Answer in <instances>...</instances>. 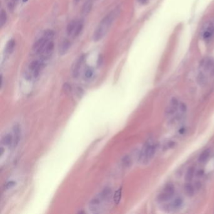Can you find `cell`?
I'll return each instance as SVG.
<instances>
[{
  "mask_svg": "<svg viewBox=\"0 0 214 214\" xmlns=\"http://www.w3.org/2000/svg\"><path fill=\"white\" fill-rule=\"evenodd\" d=\"M116 13H117L116 10V12L114 11V12L109 13L100 21L93 35V39L95 42L101 40L105 34H106L114 20L116 15L117 14Z\"/></svg>",
  "mask_w": 214,
  "mask_h": 214,
  "instance_id": "cell-1",
  "label": "cell"
},
{
  "mask_svg": "<svg viewBox=\"0 0 214 214\" xmlns=\"http://www.w3.org/2000/svg\"><path fill=\"white\" fill-rule=\"evenodd\" d=\"M112 191L110 188H106L89 203V208L94 213H99L103 208L105 202H107L111 196Z\"/></svg>",
  "mask_w": 214,
  "mask_h": 214,
  "instance_id": "cell-2",
  "label": "cell"
},
{
  "mask_svg": "<svg viewBox=\"0 0 214 214\" xmlns=\"http://www.w3.org/2000/svg\"><path fill=\"white\" fill-rule=\"evenodd\" d=\"M156 151V145L151 142H147L142 148L140 155V160L146 164L152 160Z\"/></svg>",
  "mask_w": 214,
  "mask_h": 214,
  "instance_id": "cell-3",
  "label": "cell"
},
{
  "mask_svg": "<svg viewBox=\"0 0 214 214\" xmlns=\"http://www.w3.org/2000/svg\"><path fill=\"white\" fill-rule=\"evenodd\" d=\"M175 186L173 183H168L163 190L158 195L156 200L160 203L167 202L173 197L175 194Z\"/></svg>",
  "mask_w": 214,
  "mask_h": 214,
  "instance_id": "cell-4",
  "label": "cell"
},
{
  "mask_svg": "<svg viewBox=\"0 0 214 214\" xmlns=\"http://www.w3.org/2000/svg\"><path fill=\"white\" fill-rule=\"evenodd\" d=\"M54 48V44L53 42L50 41V42L47 43L46 47H45L43 52L41 53L42 57H41L40 60H42V61H43L44 62H45L47 61H48V60L49 59L50 57H51L52 53H53Z\"/></svg>",
  "mask_w": 214,
  "mask_h": 214,
  "instance_id": "cell-5",
  "label": "cell"
},
{
  "mask_svg": "<svg viewBox=\"0 0 214 214\" xmlns=\"http://www.w3.org/2000/svg\"><path fill=\"white\" fill-rule=\"evenodd\" d=\"M48 42L49 41L47 40L45 37H42L35 42L33 45V50L36 54H41Z\"/></svg>",
  "mask_w": 214,
  "mask_h": 214,
  "instance_id": "cell-6",
  "label": "cell"
},
{
  "mask_svg": "<svg viewBox=\"0 0 214 214\" xmlns=\"http://www.w3.org/2000/svg\"><path fill=\"white\" fill-rule=\"evenodd\" d=\"M179 104V101L176 97H172L170 105H169V106L167 107L166 110H165V115L170 116L174 114L178 108Z\"/></svg>",
  "mask_w": 214,
  "mask_h": 214,
  "instance_id": "cell-7",
  "label": "cell"
},
{
  "mask_svg": "<svg viewBox=\"0 0 214 214\" xmlns=\"http://www.w3.org/2000/svg\"><path fill=\"white\" fill-rule=\"evenodd\" d=\"M84 61V56L82 55L78 58L77 61L75 62L74 64L72 67V74L74 77H77L79 74V70L81 67V65Z\"/></svg>",
  "mask_w": 214,
  "mask_h": 214,
  "instance_id": "cell-8",
  "label": "cell"
},
{
  "mask_svg": "<svg viewBox=\"0 0 214 214\" xmlns=\"http://www.w3.org/2000/svg\"><path fill=\"white\" fill-rule=\"evenodd\" d=\"M214 34V25L208 24L202 33V37L204 40L210 39Z\"/></svg>",
  "mask_w": 214,
  "mask_h": 214,
  "instance_id": "cell-9",
  "label": "cell"
},
{
  "mask_svg": "<svg viewBox=\"0 0 214 214\" xmlns=\"http://www.w3.org/2000/svg\"><path fill=\"white\" fill-rule=\"evenodd\" d=\"M70 47V43L68 40H63L61 42V43L60 44V46H59V49H58L59 54L61 55H65L67 53V52L68 51V50L69 49Z\"/></svg>",
  "mask_w": 214,
  "mask_h": 214,
  "instance_id": "cell-10",
  "label": "cell"
},
{
  "mask_svg": "<svg viewBox=\"0 0 214 214\" xmlns=\"http://www.w3.org/2000/svg\"><path fill=\"white\" fill-rule=\"evenodd\" d=\"M13 133H14V141H13V145L14 147H16L18 145V142L20 141V133L21 129L20 127L18 125H17L13 127Z\"/></svg>",
  "mask_w": 214,
  "mask_h": 214,
  "instance_id": "cell-11",
  "label": "cell"
},
{
  "mask_svg": "<svg viewBox=\"0 0 214 214\" xmlns=\"http://www.w3.org/2000/svg\"><path fill=\"white\" fill-rule=\"evenodd\" d=\"M183 204V200L182 197H178L175 198L170 204V207L173 210L179 209Z\"/></svg>",
  "mask_w": 214,
  "mask_h": 214,
  "instance_id": "cell-12",
  "label": "cell"
},
{
  "mask_svg": "<svg viewBox=\"0 0 214 214\" xmlns=\"http://www.w3.org/2000/svg\"><path fill=\"white\" fill-rule=\"evenodd\" d=\"M184 192L187 197H193L195 193V188L190 183V182H188L185 184L183 188Z\"/></svg>",
  "mask_w": 214,
  "mask_h": 214,
  "instance_id": "cell-13",
  "label": "cell"
},
{
  "mask_svg": "<svg viewBox=\"0 0 214 214\" xmlns=\"http://www.w3.org/2000/svg\"><path fill=\"white\" fill-rule=\"evenodd\" d=\"M210 156V150L209 149H206L203 151L200 156L198 157V161L200 163H204L208 161Z\"/></svg>",
  "mask_w": 214,
  "mask_h": 214,
  "instance_id": "cell-14",
  "label": "cell"
},
{
  "mask_svg": "<svg viewBox=\"0 0 214 214\" xmlns=\"http://www.w3.org/2000/svg\"><path fill=\"white\" fill-rule=\"evenodd\" d=\"M195 168L193 166L190 167L186 171L185 176V180L186 182H190L192 180L195 175Z\"/></svg>",
  "mask_w": 214,
  "mask_h": 214,
  "instance_id": "cell-15",
  "label": "cell"
},
{
  "mask_svg": "<svg viewBox=\"0 0 214 214\" xmlns=\"http://www.w3.org/2000/svg\"><path fill=\"white\" fill-rule=\"evenodd\" d=\"M202 66L205 70L208 71V70L211 69L213 67V61H212L211 58H209L204 59V61H202Z\"/></svg>",
  "mask_w": 214,
  "mask_h": 214,
  "instance_id": "cell-16",
  "label": "cell"
},
{
  "mask_svg": "<svg viewBox=\"0 0 214 214\" xmlns=\"http://www.w3.org/2000/svg\"><path fill=\"white\" fill-rule=\"evenodd\" d=\"M92 1H88L87 2H85L83 6H82V13L84 14H85V15L89 14L92 9Z\"/></svg>",
  "mask_w": 214,
  "mask_h": 214,
  "instance_id": "cell-17",
  "label": "cell"
},
{
  "mask_svg": "<svg viewBox=\"0 0 214 214\" xmlns=\"http://www.w3.org/2000/svg\"><path fill=\"white\" fill-rule=\"evenodd\" d=\"M13 141H14V138H13L12 135L10 134H8L3 137V140H2V142L5 145L9 146L12 145Z\"/></svg>",
  "mask_w": 214,
  "mask_h": 214,
  "instance_id": "cell-18",
  "label": "cell"
},
{
  "mask_svg": "<svg viewBox=\"0 0 214 214\" xmlns=\"http://www.w3.org/2000/svg\"><path fill=\"white\" fill-rule=\"evenodd\" d=\"M14 46H15V42H14V40L13 39L9 40V42L7 43L6 47V53L7 54H12L14 48Z\"/></svg>",
  "mask_w": 214,
  "mask_h": 214,
  "instance_id": "cell-19",
  "label": "cell"
},
{
  "mask_svg": "<svg viewBox=\"0 0 214 214\" xmlns=\"http://www.w3.org/2000/svg\"><path fill=\"white\" fill-rule=\"evenodd\" d=\"M77 22L75 21H72L71 22L68 24L67 27V34L69 35H72L74 32L75 28H76V26L77 25Z\"/></svg>",
  "mask_w": 214,
  "mask_h": 214,
  "instance_id": "cell-20",
  "label": "cell"
},
{
  "mask_svg": "<svg viewBox=\"0 0 214 214\" xmlns=\"http://www.w3.org/2000/svg\"><path fill=\"white\" fill-rule=\"evenodd\" d=\"M122 196V188H119V189L116 191L114 195L113 200L116 204H119L120 201H121Z\"/></svg>",
  "mask_w": 214,
  "mask_h": 214,
  "instance_id": "cell-21",
  "label": "cell"
},
{
  "mask_svg": "<svg viewBox=\"0 0 214 214\" xmlns=\"http://www.w3.org/2000/svg\"><path fill=\"white\" fill-rule=\"evenodd\" d=\"M197 82L198 85L201 86L205 85L206 83V78L203 73L199 74L197 77Z\"/></svg>",
  "mask_w": 214,
  "mask_h": 214,
  "instance_id": "cell-22",
  "label": "cell"
},
{
  "mask_svg": "<svg viewBox=\"0 0 214 214\" xmlns=\"http://www.w3.org/2000/svg\"><path fill=\"white\" fill-rule=\"evenodd\" d=\"M83 26H84V25H83V23H82V22H81V21L77 22V25L76 26V28H75L74 33H73V35L75 37L77 36L78 35L80 34L82 30V29H83Z\"/></svg>",
  "mask_w": 214,
  "mask_h": 214,
  "instance_id": "cell-23",
  "label": "cell"
},
{
  "mask_svg": "<svg viewBox=\"0 0 214 214\" xmlns=\"http://www.w3.org/2000/svg\"><path fill=\"white\" fill-rule=\"evenodd\" d=\"M54 35L55 33L53 30H47L44 32L43 33V37H45V38L48 41H50L53 39L54 37Z\"/></svg>",
  "mask_w": 214,
  "mask_h": 214,
  "instance_id": "cell-24",
  "label": "cell"
},
{
  "mask_svg": "<svg viewBox=\"0 0 214 214\" xmlns=\"http://www.w3.org/2000/svg\"><path fill=\"white\" fill-rule=\"evenodd\" d=\"M94 75V70L91 68H88L85 70L84 73V76L87 79H90L92 78Z\"/></svg>",
  "mask_w": 214,
  "mask_h": 214,
  "instance_id": "cell-25",
  "label": "cell"
},
{
  "mask_svg": "<svg viewBox=\"0 0 214 214\" xmlns=\"http://www.w3.org/2000/svg\"><path fill=\"white\" fill-rule=\"evenodd\" d=\"M7 20V16H6V13L5 12L4 10H2L1 12V20H0V22H1V26L3 27L4 25Z\"/></svg>",
  "mask_w": 214,
  "mask_h": 214,
  "instance_id": "cell-26",
  "label": "cell"
},
{
  "mask_svg": "<svg viewBox=\"0 0 214 214\" xmlns=\"http://www.w3.org/2000/svg\"><path fill=\"white\" fill-rule=\"evenodd\" d=\"M122 164L124 165H125V166L126 167H129L130 164H131V159H130L129 156H125L122 158Z\"/></svg>",
  "mask_w": 214,
  "mask_h": 214,
  "instance_id": "cell-27",
  "label": "cell"
},
{
  "mask_svg": "<svg viewBox=\"0 0 214 214\" xmlns=\"http://www.w3.org/2000/svg\"><path fill=\"white\" fill-rule=\"evenodd\" d=\"M178 109H180V111L182 112V113H185L187 109L186 105L185 103H180L179 106H178Z\"/></svg>",
  "mask_w": 214,
  "mask_h": 214,
  "instance_id": "cell-28",
  "label": "cell"
},
{
  "mask_svg": "<svg viewBox=\"0 0 214 214\" xmlns=\"http://www.w3.org/2000/svg\"><path fill=\"white\" fill-rule=\"evenodd\" d=\"M15 185H16V182H14V181H10V182H7L6 183V185L5 186V189L6 190H8V189H11V188L13 187Z\"/></svg>",
  "mask_w": 214,
  "mask_h": 214,
  "instance_id": "cell-29",
  "label": "cell"
},
{
  "mask_svg": "<svg viewBox=\"0 0 214 214\" xmlns=\"http://www.w3.org/2000/svg\"><path fill=\"white\" fill-rule=\"evenodd\" d=\"M63 90H64V91L65 92H70L71 91L70 85L67 83H66V84H65L64 85H63Z\"/></svg>",
  "mask_w": 214,
  "mask_h": 214,
  "instance_id": "cell-30",
  "label": "cell"
},
{
  "mask_svg": "<svg viewBox=\"0 0 214 214\" xmlns=\"http://www.w3.org/2000/svg\"><path fill=\"white\" fill-rule=\"evenodd\" d=\"M103 56L102 55H99V57L98 58V60H97V64H98V65H101V63H102L103 62Z\"/></svg>",
  "mask_w": 214,
  "mask_h": 214,
  "instance_id": "cell-31",
  "label": "cell"
},
{
  "mask_svg": "<svg viewBox=\"0 0 214 214\" xmlns=\"http://www.w3.org/2000/svg\"><path fill=\"white\" fill-rule=\"evenodd\" d=\"M201 186H202V185H201L200 182H197L196 183H195V188H196V189H197V190L200 189L201 188Z\"/></svg>",
  "mask_w": 214,
  "mask_h": 214,
  "instance_id": "cell-32",
  "label": "cell"
},
{
  "mask_svg": "<svg viewBox=\"0 0 214 214\" xmlns=\"http://www.w3.org/2000/svg\"><path fill=\"white\" fill-rule=\"evenodd\" d=\"M138 1L140 2L141 4H145V3H147L148 0H138Z\"/></svg>",
  "mask_w": 214,
  "mask_h": 214,
  "instance_id": "cell-33",
  "label": "cell"
},
{
  "mask_svg": "<svg viewBox=\"0 0 214 214\" xmlns=\"http://www.w3.org/2000/svg\"><path fill=\"white\" fill-rule=\"evenodd\" d=\"M184 131H185V128H181V129H180V130L179 131V132H180V134H183V133H184Z\"/></svg>",
  "mask_w": 214,
  "mask_h": 214,
  "instance_id": "cell-34",
  "label": "cell"
},
{
  "mask_svg": "<svg viewBox=\"0 0 214 214\" xmlns=\"http://www.w3.org/2000/svg\"><path fill=\"white\" fill-rule=\"evenodd\" d=\"M78 1H79V0H74V2L75 4H77V3H78Z\"/></svg>",
  "mask_w": 214,
  "mask_h": 214,
  "instance_id": "cell-35",
  "label": "cell"
},
{
  "mask_svg": "<svg viewBox=\"0 0 214 214\" xmlns=\"http://www.w3.org/2000/svg\"><path fill=\"white\" fill-rule=\"evenodd\" d=\"M1 155H3V151H4V150H3V148H1Z\"/></svg>",
  "mask_w": 214,
  "mask_h": 214,
  "instance_id": "cell-36",
  "label": "cell"
},
{
  "mask_svg": "<svg viewBox=\"0 0 214 214\" xmlns=\"http://www.w3.org/2000/svg\"><path fill=\"white\" fill-rule=\"evenodd\" d=\"M27 1H28V0H23V1H24V2H27Z\"/></svg>",
  "mask_w": 214,
  "mask_h": 214,
  "instance_id": "cell-37",
  "label": "cell"
}]
</instances>
